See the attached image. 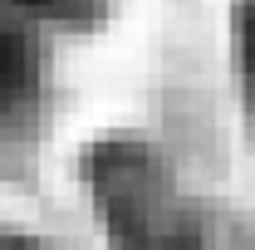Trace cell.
<instances>
[{
  "instance_id": "6da1fadb",
  "label": "cell",
  "mask_w": 255,
  "mask_h": 250,
  "mask_svg": "<svg viewBox=\"0 0 255 250\" xmlns=\"http://www.w3.org/2000/svg\"><path fill=\"white\" fill-rule=\"evenodd\" d=\"M236 69H241V94L251 108V137H255V0H236Z\"/></svg>"
},
{
  "instance_id": "7a4b0ae2",
  "label": "cell",
  "mask_w": 255,
  "mask_h": 250,
  "mask_svg": "<svg viewBox=\"0 0 255 250\" xmlns=\"http://www.w3.org/2000/svg\"><path fill=\"white\" fill-rule=\"evenodd\" d=\"M5 250H54V246H39V241H10Z\"/></svg>"
}]
</instances>
